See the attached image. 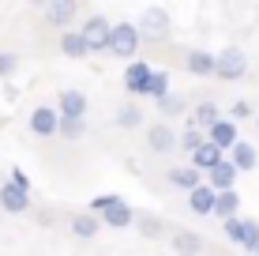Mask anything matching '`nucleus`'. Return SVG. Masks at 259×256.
Returning <instances> with one entry per match:
<instances>
[{
	"label": "nucleus",
	"mask_w": 259,
	"mask_h": 256,
	"mask_svg": "<svg viewBox=\"0 0 259 256\" xmlns=\"http://www.w3.org/2000/svg\"><path fill=\"white\" fill-rule=\"evenodd\" d=\"M139 42H143V30L136 23H113V38H109V53H113V57H120V60L132 64Z\"/></svg>",
	"instance_id": "obj_1"
},
{
	"label": "nucleus",
	"mask_w": 259,
	"mask_h": 256,
	"mask_svg": "<svg viewBox=\"0 0 259 256\" xmlns=\"http://www.w3.org/2000/svg\"><path fill=\"white\" fill-rule=\"evenodd\" d=\"M30 132L41 136V139L60 136V109L57 105H38V109L30 113Z\"/></svg>",
	"instance_id": "obj_2"
},
{
	"label": "nucleus",
	"mask_w": 259,
	"mask_h": 256,
	"mask_svg": "<svg viewBox=\"0 0 259 256\" xmlns=\"http://www.w3.org/2000/svg\"><path fill=\"white\" fill-rule=\"evenodd\" d=\"M244 72H248V57H244V49L229 46V49H222V53H218V79H244Z\"/></svg>",
	"instance_id": "obj_3"
},
{
	"label": "nucleus",
	"mask_w": 259,
	"mask_h": 256,
	"mask_svg": "<svg viewBox=\"0 0 259 256\" xmlns=\"http://www.w3.org/2000/svg\"><path fill=\"white\" fill-rule=\"evenodd\" d=\"M83 38H87V46H91V53H102V49H109V38H113V26L102 19V15H91L83 26Z\"/></svg>",
	"instance_id": "obj_4"
},
{
	"label": "nucleus",
	"mask_w": 259,
	"mask_h": 256,
	"mask_svg": "<svg viewBox=\"0 0 259 256\" xmlns=\"http://www.w3.org/2000/svg\"><path fill=\"white\" fill-rule=\"evenodd\" d=\"M57 109H60V117L87 121V94L75 91V87H64V91L57 94Z\"/></svg>",
	"instance_id": "obj_5"
},
{
	"label": "nucleus",
	"mask_w": 259,
	"mask_h": 256,
	"mask_svg": "<svg viewBox=\"0 0 259 256\" xmlns=\"http://www.w3.org/2000/svg\"><path fill=\"white\" fill-rule=\"evenodd\" d=\"M147 143H150V151L165 155V151H177V147H181V136L162 121V125H150L147 128Z\"/></svg>",
	"instance_id": "obj_6"
},
{
	"label": "nucleus",
	"mask_w": 259,
	"mask_h": 256,
	"mask_svg": "<svg viewBox=\"0 0 259 256\" xmlns=\"http://www.w3.org/2000/svg\"><path fill=\"white\" fill-rule=\"evenodd\" d=\"M207 139H210V143L214 147H222V151H233V147L240 143V132H237V121H229V117H222L218 121V125H214L210 132H207Z\"/></svg>",
	"instance_id": "obj_7"
},
{
	"label": "nucleus",
	"mask_w": 259,
	"mask_h": 256,
	"mask_svg": "<svg viewBox=\"0 0 259 256\" xmlns=\"http://www.w3.org/2000/svg\"><path fill=\"white\" fill-rule=\"evenodd\" d=\"M139 30H143V38H154V42H162L165 34H169V15L162 12V8H150V12L139 19Z\"/></svg>",
	"instance_id": "obj_8"
},
{
	"label": "nucleus",
	"mask_w": 259,
	"mask_h": 256,
	"mask_svg": "<svg viewBox=\"0 0 259 256\" xmlns=\"http://www.w3.org/2000/svg\"><path fill=\"white\" fill-rule=\"evenodd\" d=\"M222 162H226V151H222V147H214L210 139H207V143H203L199 151L192 155V162H188V166H195L199 173H210V170H218Z\"/></svg>",
	"instance_id": "obj_9"
},
{
	"label": "nucleus",
	"mask_w": 259,
	"mask_h": 256,
	"mask_svg": "<svg viewBox=\"0 0 259 256\" xmlns=\"http://www.w3.org/2000/svg\"><path fill=\"white\" fill-rule=\"evenodd\" d=\"M169 185H173V189H184L192 196L199 185H207V177H203L195 166H177V170H169Z\"/></svg>",
	"instance_id": "obj_10"
},
{
	"label": "nucleus",
	"mask_w": 259,
	"mask_h": 256,
	"mask_svg": "<svg viewBox=\"0 0 259 256\" xmlns=\"http://www.w3.org/2000/svg\"><path fill=\"white\" fill-rule=\"evenodd\" d=\"M184 64H188V72H192V76H218V53H207V49H192Z\"/></svg>",
	"instance_id": "obj_11"
},
{
	"label": "nucleus",
	"mask_w": 259,
	"mask_h": 256,
	"mask_svg": "<svg viewBox=\"0 0 259 256\" xmlns=\"http://www.w3.org/2000/svg\"><path fill=\"white\" fill-rule=\"evenodd\" d=\"M237 173H240V170H237V166L226 158V162H222L218 170H210V173H207V185H210L214 192H233V185H237Z\"/></svg>",
	"instance_id": "obj_12"
},
{
	"label": "nucleus",
	"mask_w": 259,
	"mask_h": 256,
	"mask_svg": "<svg viewBox=\"0 0 259 256\" xmlns=\"http://www.w3.org/2000/svg\"><path fill=\"white\" fill-rule=\"evenodd\" d=\"M229 162L237 166L240 173H252L255 166H259V151H255V143H248V139H240V143L229 151Z\"/></svg>",
	"instance_id": "obj_13"
},
{
	"label": "nucleus",
	"mask_w": 259,
	"mask_h": 256,
	"mask_svg": "<svg viewBox=\"0 0 259 256\" xmlns=\"http://www.w3.org/2000/svg\"><path fill=\"white\" fill-rule=\"evenodd\" d=\"M0 207H4V211H12V215H19V211L30 207V192L15 189L12 181H8V185H0Z\"/></svg>",
	"instance_id": "obj_14"
},
{
	"label": "nucleus",
	"mask_w": 259,
	"mask_h": 256,
	"mask_svg": "<svg viewBox=\"0 0 259 256\" xmlns=\"http://www.w3.org/2000/svg\"><path fill=\"white\" fill-rule=\"evenodd\" d=\"M60 53H64V57H71V60L91 57V46H87L83 30H64V34H60Z\"/></svg>",
	"instance_id": "obj_15"
},
{
	"label": "nucleus",
	"mask_w": 259,
	"mask_h": 256,
	"mask_svg": "<svg viewBox=\"0 0 259 256\" xmlns=\"http://www.w3.org/2000/svg\"><path fill=\"white\" fill-rule=\"evenodd\" d=\"M150 76H154V72H150L143 60H132V64L124 68V87H128L132 94H143V91H147V83H150Z\"/></svg>",
	"instance_id": "obj_16"
},
{
	"label": "nucleus",
	"mask_w": 259,
	"mask_h": 256,
	"mask_svg": "<svg viewBox=\"0 0 259 256\" xmlns=\"http://www.w3.org/2000/svg\"><path fill=\"white\" fill-rule=\"evenodd\" d=\"M188 207L195 215H214V211H218V192H214L210 185H199V189L188 196Z\"/></svg>",
	"instance_id": "obj_17"
},
{
	"label": "nucleus",
	"mask_w": 259,
	"mask_h": 256,
	"mask_svg": "<svg viewBox=\"0 0 259 256\" xmlns=\"http://www.w3.org/2000/svg\"><path fill=\"white\" fill-rule=\"evenodd\" d=\"M98 218H102L105 226H113V230H124V226H132V223H136V211L128 207V200H120L117 207L102 211V215H98Z\"/></svg>",
	"instance_id": "obj_18"
},
{
	"label": "nucleus",
	"mask_w": 259,
	"mask_h": 256,
	"mask_svg": "<svg viewBox=\"0 0 259 256\" xmlns=\"http://www.w3.org/2000/svg\"><path fill=\"white\" fill-rule=\"evenodd\" d=\"M218 121H222V109L214 102H199V105H195V113H192V125L195 128H207V132L218 125Z\"/></svg>",
	"instance_id": "obj_19"
},
{
	"label": "nucleus",
	"mask_w": 259,
	"mask_h": 256,
	"mask_svg": "<svg viewBox=\"0 0 259 256\" xmlns=\"http://www.w3.org/2000/svg\"><path fill=\"white\" fill-rule=\"evenodd\" d=\"M98 226H102V218L91 215V211H79V215L71 218V234H75V237H94Z\"/></svg>",
	"instance_id": "obj_20"
},
{
	"label": "nucleus",
	"mask_w": 259,
	"mask_h": 256,
	"mask_svg": "<svg viewBox=\"0 0 259 256\" xmlns=\"http://www.w3.org/2000/svg\"><path fill=\"white\" fill-rule=\"evenodd\" d=\"M173 249L181 252V256H199V252H203V241H199V234L181 230V234L173 237Z\"/></svg>",
	"instance_id": "obj_21"
},
{
	"label": "nucleus",
	"mask_w": 259,
	"mask_h": 256,
	"mask_svg": "<svg viewBox=\"0 0 259 256\" xmlns=\"http://www.w3.org/2000/svg\"><path fill=\"white\" fill-rule=\"evenodd\" d=\"M143 98H154V102L169 98V72H154V76H150V83H147V91H143Z\"/></svg>",
	"instance_id": "obj_22"
},
{
	"label": "nucleus",
	"mask_w": 259,
	"mask_h": 256,
	"mask_svg": "<svg viewBox=\"0 0 259 256\" xmlns=\"http://www.w3.org/2000/svg\"><path fill=\"white\" fill-rule=\"evenodd\" d=\"M237 207H240V196H237V189L233 192H218V211L214 215L226 223V218H237Z\"/></svg>",
	"instance_id": "obj_23"
},
{
	"label": "nucleus",
	"mask_w": 259,
	"mask_h": 256,
	"mask_svg": "<svg viewBox=\"0 0 259 256\" xmlns=\"http://www.w3.org/2000/svg\"><path fill=\"white\" fill-rule=\"evenodd\" d=\"M46 19L53 26H68L71 19H75V4H49L46 8Z\"/></svg>",
	"instance_id": "obj_24"
},
{
	"label": "nucleus",
	"mask_w": 259,
	"mask_h": 256,
	"mask_svg": "<svg viewBox=\"0 0 259 256\" xmlns=\"http://www.w3.org/2000/svg\"><path fill=\"white\" fill-rule=\"evenodd\" d=\"M117 125H120V128H139V125H143L139 105H120V109H117Z\"/></svg>",
	"instance_id": "obj_25"
},
{
	"label": "nucleus",
	"mask_w": 259,
	"mask_h": 256,
	"mask_svg": "<svg viewBox=\"0 0 259 256\" xmlns=\"http://www.w3.org/2000/svg\"><path fill=\"white\" fill-rule=\"evenodd\" d=\"M203 143H207V139H203V128H195V125H192V128L181 136V151H188V155H195Z\"/></svg>",
	"instance_id": "obj_26"
},
{
	"label": "nucleus",
	"mask_w": 259,
	"mask_h": 256,
	"mask_svg": "<svg viewBox=\"0 0 259 256\" xmlns=\"http://www.w3.org/2000/svg\"><path fill=\"white\" fill-rule=\"evenodd\" d=\"M87 132V121H75V117H60V136L64 139H79Z\"/></svg>",
	"instance_id": "obj_27"
},
{
	"label": "nucleus",
	"mask_w": 259,
	"mask_h": 256,
	"mask_svg": "<svg viewBox=\"0 0 259 256\" xmlns=\"http://www.w3.org/2000/svg\"><path fill=\"white\" fill-rule=\"evenodd\" d=\"M124 196H117V192H105V196H94L91 200V215H102V211H109V207H117Z\"/></svg>",
	"instance_id": "obj_28"
},
{
	"label": "nucleus",
	"mask_w": 259,
	"mask_h": 256,
	"mask_svg": "<svg viewBox=\"0 0 259 256\" xmlns=\"http://www.w3.org/2000/svg\"><path fill=\"white\" fill-rule=\"evenodd\" d=\"M244 249L259 252V223L255 218H244Z\"/></svg>",
	"instance_id": "obj_29"
},
{
	"label": "nucleus",
	"mask_w": 259,
	"mask_h": 256,
	"mask_svg": "<svg viewBox=\"0 0 259 256\" xmlns=\"http://www.w3.org/2000/svg\"><path fill=\"white\" fill-rule=\"evenodd\" d=\"M226 237L237 245H244V218H226Z\"/></svg>",
	"instance_id": "obj_30"
},
{
	"label": "nucleus",
	"mask_w": 259,
	"mask_h": 256,
	"mask_svg": "<svg viewBox=\"0 0 259 256\" xmlns=\"http://www.w3.org/2000/svg\"><path fill=\"white\" fill-rule=\"evenodd\" d=\"M158 109H162V117H173V113L184 109V98H177V94H169V98L158 102Z\"/></svg>",
	"instance_id": "obj_31"
},
{
	"label": "nucleus",
	"mask_w": 259,
	"mask_h": 256,
	"mask_svg": "<svg viewBox=\"0 0 259 256\" xmlns=\"http://www.w3.org/2000/svg\"><path fill=\"white\" fill-rule=\"evenodd\" d=\"M15 68H19V57L15 53H0V76H15Z\"/></svg>",
	"instance_id": "obj_32"
},
{
	"label": "nucleus",
	"mask_w": 259,
	"mask_h": 256,
	"mask_svg": "<svg viewBox=\"0 0 259 256\" xmlns=\"http://www.w3.org/2000/svg\"><path fill=\"white\" fill-rule=\"evenodd\" d=\"M248 117H252V105L248 102H233L229 105V121H248Z\"/></svg>",
	"instance_id": "obj_33"
},
{
	"label": "nucleus",
	"mask_w": 259,
	"mask_h": 256,
	"mask_svg": "<svg viewBox=\"0 0 259 256\" xmlns=\"http://www.w3.org/2000/svg\"><path fill=\"white\" fill-rule=\"evenodd\" d=\"M8 177H12V185H15V189L30 192V177H26V170H19V166H12V173H8Z\"/></svg>",
	"instance_id": "obj_34"
},
{
	"label": "nucleus",
	"mask_w": 259,
	"mask_h": 256,
	"mask_svg": "<svg viewBox=\"0 0 259 256\" xmlns=\"http://www.w3.org/2000/svg\"><path fill=\"white\" fill-rule=\"evenodd\" d=\"M143 234H147V237H158V223H154V218H143Z\"/></svg>",
	"instance_id": "obj_35"
},
{
	"label": "nucleus",
	"mask_w": 259,
	"mask_h": 256,
	"mask_svg": "<svg viewBox=\"0 0 259 256\" xmlns=\"http://www.w3.org/2000/svg\"><path fill=\"white\" fill-rule=\"evenodd\" d=\"M255 125H259V113H255Z\"/></svg>",
	"instance_id": "obj_36"
},
{
	"label": "nucleus",
	"mask_w": 259,
	"mask_h": 256,
	"mask_svg": "<svg viewBox=\"0 0 259 256\" xmlns=\"http://www.w3.org/2000/svg\"><path fill=\"white\" fill-rule=\"evenodd\" d=\"M255 256H259V252H255Z\"/></svg>",
	"instance_id": "obj_37"
}]
</instances>
